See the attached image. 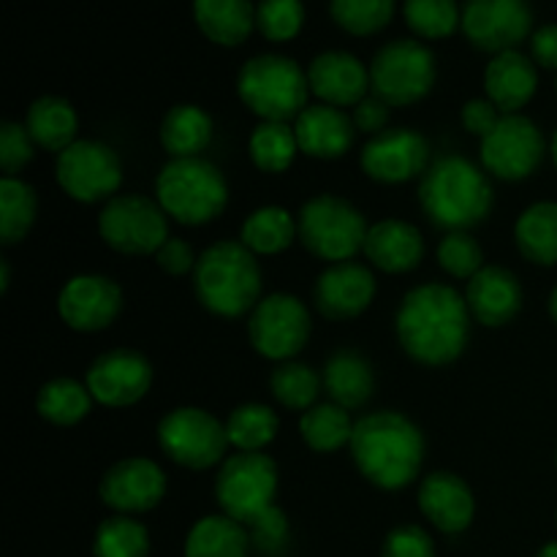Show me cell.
Wrapping results in <instances>:
<instances>
[{
    "label": "cell",
    "instance_id": "cell-24",
    "mask_svg": "<svg viewBox=\"0 0 557 557\" xmlns=\"http://www.w3.org/2000/svg\"><path fill=\"white\" fill-rule=\"evenodd\" d=\"M294 134H297L299 152L319 161H335L351 150L357 125L343 109L313 103L294 120Z\"/></svg>",
    "mask_w": 557,
    "mask_h": 557
},
{
    "label": "cell",
    "instance_id": "cell-38",
    "mask_svg": "<svg viewBox=\"0 0 557 557\" xmlns=\"http://www.w3.org/2000/svg\"><path fill=\"white\" fill-rule=\"evenodd\" d=\"M250 161L259 172L283 174L292 169L294 158L299 152L297 134L288 123H259L248 139Z\"/></svg>",
    "mask_w": 557,
    "mask_h": 557
},
{
    "label": "cell",
    "instance_id": "cell-21",
    "mask_svg": "<svg viewBox=\"0 0 557 557\" xmlns=\"http://www.w3.org/2000/svg\"><path fill=\"white\" fill-rule=\"evenodd\" d=\"M310 92L321 103L330 107H357L362 98L370 96V71L357 54L332 49V52L315 54L308 65Z\"/></svg>",
    "mask_w": 557,
    "mask_h": 557
},
{
    "label": "cell",
    "instance_id": "cell-19",
    "mask_svg": "<svg viewBox=\"0 0 557 557\" xmlns=\"http://www.w3.org/2000/svg\"><path fill=\"white\" fill-rule=\"evenodd\" d=\"M123 310V288L107 275H74L58 294V315L74 332H101Z\"/></svg>",
    "mask_w": 557,
    "mask_h": 557
},
{
    "label": "cell",
    "instance_id": "cell-30",
    "mask_svg": "<svg viewBox=\"0 0 557 557\" xmlns=\"http://www.w3.org/2000/svg\"><path fill=\"white\" fill-rule=\"evenodd\" d=\"M215 123L196 103H177L161 123V145L172 158H201L210 147Z\"/></svg>",
    "mask_w": 557,
    "mask_h": 557
},
{
    "label": "cell",
    "instance_id": "cell-25",
    "mask_svg": "<svg viewBox=\"0 0 557 557\" xmlns=\"http://www.w3.org/2000/svg\"><path fill=\"white\" fill-rule=\"evenodd\" d=\"M362 253L375 270L389 272V275H406L422 264L424 237L413 223L386 218V221L370 226Z\"/></svg>",
    "mask_w": 557,
    "mask_h": 557
},
{
    "label": "cell",
    "instance_id": "cell-29",
    "mask_svg": "<svg viewBox=\"0 0 557 557\" xmlns=\"http://www.w3.org/2000/svg\"><path fill=\"white\" fill-rule=\"evenodd\" d=\"M25 128L36 147L47 152H63L76 141L79 117L74 107L60 96H41L30 103L25 114Z\"/></svg>",
    "mask_w": 557,
    "mask_h": 557
},
{
    "label": "cell",
    "instance_id": "cell-7",
    "mask_svg": "<svg viewBox=\"0 0 557 557\" xmlns=\"http://www.w3.org/2000/svg\"><path fill=\"white\" fill-rule=\"evenodd\" d=\"M297 228L305 250L326 264L351 261L362 253L370 232L362 212L351 201L332 194H319L305 201L297 215Z\"/></svg>",
    "mask_w": 557,
    "mask_h": 557
},
{
    "label": "cell",
    "instance_id": "cell-35",
    "mask_svg": "<svg viewBox=\"0 0 557 557\" xmlns=\"http://www.w3.org/2000/svg\"><path fill=\"white\" fill-rule=\"evenodd\" d=\"M92 395L87 384H79L74 379H52L38 389L36 411L47 422L58 428H74L87 413L92 411Z\"/></svg>",
    "mask_w": 557,
    "mask_h": 557
},
{
    "label": "cell",
    "instance_id": "cell-31",
    "mask_svg": "<svg viewBox=\"0 0 557 557\" xmlns=\"http://www.w3.org/2000/svg\"><path fill=\"white\" fill-rule=\"evenodd\" d=\"M248 528L226 515L201 517L185 536V557H248Z\"/></svg>",
    "mask_w": 557,
    "mask_h": 557
},
{
    "label": "cell",
    "instance_id": "cell-20",
    "mask_svg": "<svg viewBox=\"0 0 557 557\" xmlns=\"http://www.w3.org/2000/svg\"><path fill=\"white\" fill-rule=\"evenodd\" d=\"M315 308L324 319L348 321L362 315L375 299V275L357 261L330 264L313 286Z\"/></svg>",
    "mask_w": 557,
    "mask_h": 557
},
{
    "label": "cell",
    "instance_id": "cell-23",
    "mask_svg": "<svg viewBox=\"0 0 557 557\" xmlns=\"http://www.w3.org/2000/svg\"><path fill=\"white\" fill-rule=\"evenodd\" d=\"M466 302L473 321L498 330L515 321L522 310V286L515 272L506 267H482L468 281Z\"/></svg>",
    "mask_w": 557,
    "mask_h": 557
},
{
    "label": "cell",
    "instance_id": "cell-10",
    "mask_svg": "<svg viewBox=\"0 0 557 557\" xmlns=\"http://www.w3.org/2000/svg\"><path fill=\"white\" fill-rule=\"evenodd\" d=\"M158 446L177 466L207 471L226 460V422L196 406H180L158 422Z\"/></svg>",
    "mask_w": 557,
    "mask_h": 557
},
{
    "label": "cell",
    "instance_id": "cell-55",
    "mask_svg": "<svg viewBox=\"0 0 557 557\" xmlns=\"http://www.w3.org/2000/svg\"><path fill=\"white\" fill-rule=\"evenodd\" d=\"M549 152H553V161H555V166H557V131H555V136H553V145H549Z\"/></svg>",
    "mask_w": 557,
    "mask_h": 557
},
{
    "label": "cell",
    "instance_id": "cell-45",
    "mask_svg": "<svg viewBox=\"0 0 557 557\" xmlns=\"http://www.w3.org/2000/svg\"><path fill=\"white\" fill-rule=\"evenodd\" d=\"M33 156H36V141L27 134L25 123L5 120L0 125V166H3V177H20V172L33 161Z\"/></svg>",
    "mask_w": 557,
    "mask_h": 557
},
{
    "label": "cell",
    "instance_id": "cell-15",
    "mask_svg": "<svg viewBox=\"0 0 557 557\" xmlns=\"http://www.w3.org/2000/svg\"><path fill=\"white\" fill-rule=\"evenodd\" d=\"M460 27L479 52L495 58L531 36L533 11L528 0H466Z\"/></svg>",
    "mask_w": 557,
    "mask_h": 557
},
{
    "label": "cell",
    "instance_id": "cell-44",
    "mask_svg": "<svg viewBox=\"0 0 557 557\" xmlns=\"http://www.w3.org/2000/svg\"><path fill=\"white\" fill-rule=\"evenodd\" d=\"M438 264L457 281H471L484 267V250L468 232H449L438 243Z\"/></svg>",
    "mask_w": 557,
    "mask_h": 557
},
{
    "label": "cell",
    "instance_id": "cell-3",
    "mask_svg": "<svg viewBox=\"0 0 557 557\" xmlns=\"http://www.w3.org/2000/svg\"><path fill=\"white\" fill-rule=\"evenodd\" d=\"M419 205L433 226L468 232L490 218L495 205L493 183L476 163L462 156H441L419 183Z\"/></svg>",
    "mask_w": 557,
    "mask_h": 557
},
{
    "label": "cell",
    "instance_id": "cell-11",
    "mask_svg": "<svg viewBox=\"0 0 557 557\" xmlns=\"http://www.w3.org/2000/svg\"><path fill=\"white\" fill-rule=\"evenodd\" d=\"M98 234L123 256H156L169 239V215L156 199L117 194L98 212Z\"/></svg>",
    "mask_w": 557,
    "mask_h": 557
},
{
    "label": "cell",
    "instance_id": "cell-12",
    "mask_svg": "<svg viewBox=\"0 0 557 557\" xmlns=\"http://www.w3.org/2000/svg\"><path fill=\"white\" fill-rule=\"evenodd\" d=\"M54 180L79 205H107L123 185V163L103 141L76 139L54 161Z\"/></svg>",
    "mask_w": 557,
    "mask_h": 557
},
{
    "label": "cell",
    "instance_id": "cell-16",
    "mask_svg": "<svg viewBox=\"0 0 557 557\" xmlns=\"http://www.w3.org/2000/svg\"><path fill=\"white\" fill-rule=\"evenodd\" d=\"M430 141L413 128H386L370 136L362 147L359 166L381 185H403L422 177L430 169Z\"/></svg>",
    "mask_w": 557,
    "mask_h": 557
},
{
    "label": "cell",
    "instance_id": "cell-22",
    "mask_svg": "<svg viewBox=\"0 0 557 557\" xmlns=\"http://www.w3.org/2000/svg\"><path fill=\"white\" fill-rule=\"evenodd\" d=\"M417 498L430 525H435L446 536L466 531L476 515L471 487L451 471H433L430 476H424Z\"/></svg>",
    "mask_w": 557,
    "mask_h": 557
},
{
    "label": "cell",
    "instance_id": "cell-52",
    "mask_svg": "<svg viewBox=\"0 0 557 557\" xmlns=\"http://www.w3.org/2000/svg\"><path fill=\"white\" fill-rule=\"evenodd\" d=\"M9 277H11V270H9V261L0 259V292H9Z\"/></svg>",
    "mask_w": 557,
    "mask_h": 557
},
{
    "label": "cell",
    "instance_id": "cell-56",
    "mask_svg": "<svg viewBox=\"0 0 557 557\" xmlns=\"http://www.w3.org/2000/svg\"><path fill=\"white\" fill-rule=\"evenodd\" d=\"M555 90H557V79H555Z\"/></svg>",
    "mask_w": 557,
    "mask_h": 557
},
{
    "label": "cell",
    "instance_id": "cell-39",
    "mask_svg": "<svg viewBox=\"0 0 557 557\" xmlns=\"http://www.w3.org/2000/svg\"><path fill=\"white\" fill-rule=\"evenodd\" d=\"M324 379L305 362H281L270 375V392L286 411H308L319 400Z\"/></svg>",
    "mask_w": 557,
    "mask_h": 557
},
{
    "label": "cell",
    "instance_id": "cell-27",
    "mask_svg": "<svg viewBox=\"0 0 557 557\" xmlns=\"http://www.w3.org/2000/svg\"><path fill=\"white\" fill-rule=\"evenodd\" d=\"M321 379H324V389L330 395V403H337L346 411L362 408L373 397L375 389L373 364L359 351H351V348H343V351L332 354L326 359Z\"/></svg>",
    "mask_w": 557,
    "mask_h": 557
},
{
    "label": "cell",
    "instance_id": "cell-9",
    "mask_svg": "<svg viewBox=\"0 0 557 557\" xmlns=\"http://www.w3.org/2000/svg\"><path fill=\"white\" fill-rule=\"evenodd\" d=\"M438 76L435 54L413 38H397L375 52L370 63L373 96L389 107H411L430 96Z\"/></svg>",
    "mask_w": 557,
    "mask_h": 557
},
{
    "label": "cell",
    "instance_id": "cell-41",
    "mask_svg": "<svg viewBox=\"0 0 557 557\" xmlns=\"http://www.w3.org/2000/svg\"><path fill=\"white\" fill-rule=\"evenodd\" d=\"M408 27L417 36L430 38H449L462 25V9L457 0H406L403 5Z\"/></svg>",
    "mask_w": 557,
    "mask_h": 557
},
{
    "label": "cell",
    "instance_id": "cell-54",
    "mask_svg": "<svg viewBox=\"0 0 557 557\" xmlns=\"http://www.w3.org/2000/svg\"><path fill=\"white\" fill-rule=\"evenodd\" d=\"M549 313H553V319L557 324V288L553 292V297H549Z\"/></svg>",
    "mask_w": 557,
    "mask_h": 557
},
{
    "label": "cell",
    "instance_id": "cell-49",
    "mask_svg": "<svg viewBox=\"0 0 557 557\" xmlns=\"http://www.w3.org/2000/svg\"><path fill=\"white\" fill-rule=\"evenodd\" d=\"M156 261L158 267H161L166 275H188V272L196 270V261H199V256L194 253V248H190L185 239H177V237H169L166 243L161 245V250L156 253Z\"/></svg>",
    "mask_w": 557,
    "mask_h": 557
},
{
    "label": "cell",
    "instance_id": "cell-28",
    "mask_svg": "<svg viewBox=\"0 0 557 557\" xmlns=\"http://www.w3.org/2000/svg\"><path fill=\"white\" fill-rule=\"evenodd\" d=\"M194 20L218 47H239L256 27V5L250 0H194Z\"/></svg>",
    "mask_w": 557,
    "mask_h": 557
},
{
    "label": "cell",
    "instance_id": "cell-32",
    "mask_svg": "<svg viewBox=\"0 0 557 557\" xmlns=\"http://www.w3.org/2000/svg\"><path fill=\"white\" fill-rule=\"evenodd\" d=\"M299 239L297 218L286 207L267 205L250 212L239 228V243L253 256H277Z\"/></svg>",
    "mask_w": 557,
    "mask_h": 557
},
{
    "label": "cell",
    "instance_id": "cell-13",
    "mask_svg": "<svg viewBox=\"0 0 557 557\" xmlns=\"http://www.w3.org/2000/svg\"><path fill=\"white\" fill-rule=\"evenodd\" d=\"M310 313L294 294H270L248 319V337L256 354L272 362H288L310 341Z\"/></svg>",
    "mask_w": 557,
    "mask_h": 557
},
{
    "label": "cell",
    "instance_id": "cell-8",
    "mask_svg": "<svg viewBox=\"0 0 557 557\" xmlns=\"http://www.w3.org/2000/svg\"><path fill=\"white\" fill-rule=\"evenodd\" d=\"M277 466L264 451H237L221 462L215 500L221 515L250 528L275 506Z\"/></svg>",
    "mask_w": 557,
    "mask_h": 557
},
{
    "label": "cell",
    "instance_id": "cell-26",
    "mask_svg": "<svg viewBox=\"0 0 557 557\" xmlns=\"http://www.w3.org/2000/svg\"><path fill=\"white\" fill-rule=\"evenodd\" d=\"M539 87V71L531 58L511 49V52H500L490 60L487 71H484V90L487 98L500 109L504 114H520L522 107L531 103Z\"/></svg>",
    "mask_w": 557,
    "mask_h": 557
},
{
    "label": "cell",
    "instance_id": "cell-43",
    "mask_svg": "<svg viewBox=\"0 0 557 557\" xmlns=\"http://www.w3.org/2000/svg\"><path fill=\"white\" fill-rule=\"evenodd\" d=\"M302 0H261L256 5V27H259L267 41H292L302 30Z\"/></svg>",
    "mask_w": 557,
    "mask_h": 557
},
{
    "label": "cell",
    "instance_id": "cell-40",
    "mask_svg": "<svg viewBox=\"0 0 557 557\" xmlns=\"http://www.w3.org/2000/svg\"><path fill=\"white\" fill-rule=\"evenodd\" d=\"M150 533L139 520L128 515H114L98 525L92 539V557H147Z\"/></svg>",
    "mask_w": 557,
    "mask_h": 557
},
{
    "label": "cell",
    "instance_id": "cell-36",
    "mask_svg": "<svg viewBox=\"0 0 557 557\" xmlns=\"http://www.w3.org/2000/svg\"><path fill=\"white\" fill-rule=\"evenodd\" d=\"M38 196L22 177L0 180V243L16 245L36 223Z\"/></svg>",
    "mask_w": 557,
    "mask_h": 557
},
{
    "label": "cell",
    "instance_id": "cell-47",
    "mask_svg": "<svg viewBox=\"0 0 557 557\" xmlns=\"http://www.w3.org/2000/svg\"><path fill=\"white\" fill-rule=\"evenodd\" d=\"M381 557H435L433 536L419 525H400L386 533Z\"/></svg>",
    "mask_w": 557,
    "mask_h": 557
},
{
    "label": "cell",
    "instance_id": "cell-18",
    "mask_svg": "<svg viewBox=\"0 0 557 557\" xmlns=\"http://www.w3.org/2000/svg\"><path fill=\"white\" fill-rule=\"evenodd\" d=\"M98 495L117 515H145L166 495V473L147 457H125L103 473Z\"/></svg>",
    "mask_w": 557,
    "mask_h": 557
},
{
    "label": "cell",
    "instance_id": "cell-57",
    "mask_svg": "<svg viewBox=\"0 0 557 557\" xmlns=\"http://www.w3.org/2000/svg\"><path fill=\"white\" fill-rule=\"evenodd\" d=\"M555 466H557V455H555Z\"/></svg>",
    "mask_w": 557,
    "mask_h": 557
},
{
    "label": "cell",
    "instance_id": "cell-48",
    "mask_svg": "<svg viewBox=\"0 0 557 557\" xmlns=\"http://www.w3.org/2000/svg\"><path fill=\"white\" fill-rule=\"evenodd\" d=\"M500 117H504V112H500L490 98H471L460 112L462 128H466L468 134L479 136V139L493 134L495 125L500 123Z\"/></svg>",
    "mask_w": 557,
    "mask_h": 557
},
{
    "label": "cell",
    "instance_id": "cell-42",
    "mask_svg": "<svg viewBox=\"0 0 557 557\" xmlns=\"http://www.w3.org/2000/svg\"><path fill=\"white\" fill-rule=\"evenodd\" d=\"M332 20L351 36H373L395 16V0H332Z\"/></svg>",
    "mask_w": 557,
    "mask_h": 557
},
{
    "label": "cell",
    "instance_id": "cell-53",
    "mask_svg": "<svg viewBox=\"0 0 557 557\" xmlns=\"http://www.w3.org/2000/svg\"><path fill=\"white\" fill-rule=\"evenodd\" d=\"M536 557H557V542L544 544V547L539 549V555H536Z\"/></svg>",
    "mask_w": 557,
    "mask_h": 557
},
{
    "label": "cell",
    "instance_id": "cell-2",
    "mask_svg": "<svg viewBox=\"0 0 557 557\" xmlns=\"http://www.w3.org/2000/svg\"><path fill=\"white\" fill-rule=\"evenodd\" d=\"M348 449L357 471L389 493L408 487L424 462L422 430L397 411H375L359 419Z\"/></svg>",
    "mask_w": 557,
    "mask_h": 557
},
{
    "label": "cell",
    "instance_id": "cell-58",
    "mask_svg": "<svg viewBox=\"0 0 557 557\" xmlns=\"http://www.w3.org/2000/svg\"><path fill=\"white\" fill-rule=\"evenodd\" d=\"M555 522H557V515H555Z\"/></svg>",
    "mask_w": 557,
    "mask_h": 557
},
{
    "label": "cell",
    "instance_id": "cell-34",
    "mask_svg": "<svg viewBox=\"0 0 557 557\" xmlns=\"http://www.w3.org/2000/svg\"><path fill=\"white\" fill-rule=\"evenodd\" d=\"M354 424L357 422H351L346 408H341L337 403H315L299 419V435L313 451L332 455L351 444Z\"/></svg>",
    "mask_w": 557,
    "mask_h": 557
},
{
    "label": "cell",
    "instance_id": "cell-46",
    "mask_svg": "<svg viewBox=\"0 0 557 557\" xmlns=\"http://www.w3.org/2000/svg\"><path fill=\"white\" fill-rule=\"evenodd\" d=\"M248 533H250V544H253V549L259 555L264 557L283 555V549H286L288 544V517L283 515L277 506H272L264 517H259V520L248 528Z\"/></svg>",
    "mask_w": 557,
    "mask_h": 557
},
{
    "label": "cell",
    "instance_id": "cell-6",
    "mask_svg": "<svg viewBox=\"0 0 557 557\" xmlns=\"http://www.w3.org/2000/svg\"><path fill=\"white\" fill-rule=\"evenodd\" d=\"M237 92L261 123H288L308 109L310 82L297 60L256 54L239 69Z\"/></svg>",
    "mask_w": 557,
    "mask_h": 557
},
{
    "label": "cell",
    "instance_id": "cell-51",
    "mask_svg": "<svg viewBox=\"0 0 557 557\" xmlns=\"http://www.w3.org/2000/svg\"><path fill=\"white\" fill-rule=\"evenodd\" d=\"M531 54L536 60V65L557 71V25H544L533 33Z\"/></svg>",
    "mask_w": 557,
    "mask_h": 557
},
{
    "label": "cell",
    "instance_id": "cell-14",
    "mask_svg": "<svg viewBox=\"0 0 557 557\" xmlns=\"http://www.w3.org/2000/svg\"><path fill=\"white\" fill-rule=\"evenodd\" d=\"M544 136L525 114H504L495 131L482 139V169L504 183L528 180L544 161Z\"/></svg>",
    "mask_w": 557,
    "mask_h": 557
},
{
    "label": "cell",
    "instance_id": "cell-17",
    "mask_svg": "<svg viewBox=\"0 0 557 557\" xmlns=\"http://www.w3.org/2000/svg\"><path fill=\"white\" fill-rule=\"evenodd\" d=\"M92 400L107 408L136 406L152 386V364L145 354L114 348L87 368L85 379Z\"/></svg>",
    "mask_w": 557,
    "mask_h": 557
},
{
    "label": "cell",
    "instance_id": "cell-37",
    "mask_svg": "<svg viewBox=\"0 0 557 557\" xmlns=\"http://www.w3.org/2000/svg\"><path fill=\"white\" fill-rule=\"evenodd\" d=\"M281 419L264 403H243L226 419L228 444L237 451H264L275 441Z\"/></svg>",
    "mask_w": 557,
    "mask_h": 557
},
{
    "label": "cell",
    "instance_id": "cell-4",
    "mask_svg": "<svg viewBox=\"0 0 557 557\" xmlns=\"http://www.w3.org/2000/svg\"><path fill=\"white\" fill-rule=\"evenodd\" d=\"M259 259L239 239H223L199 256L194 270V292L210 313L239 319L261 302Z\"/></svg>",
    "mask_w": 557,
    "mask_h": 557
},
{
    "label": "cell",
    "instance_id": "cell-1",
    "mask_svg": "<svg viewBox=\"0 0 557 557\" xmlns=\"http://www.w3.org/2000/svg\"><path fill=\"white\" fill-rule=\"evenodd\" d=\"M466 297L446 283H422L403 297L395 330L403 351L424 368H444L462 357L471 337Z\"/></svg>",
    "mask_w": 557,
    "mask_h": 557
},
{
    "label": "cell",
    "instance_id": "cell-5",
    "mask_svg": "<svg viewBox=\"0 0 557 557\" xmlns=\"http://www.w3.org/2000/svg\"><path fill=\"white\" fill-rule=\"evenodd\" d=\"M156 201L172 221L205 226L228 205V185L221 169L207 158H172L158 172Z\"/></svg>",
    "mask_w": 557,
    "mask_h": 557
},
{
    "label": "cell",
    "instance_id": "cell-50",
    "mask_svg": "<svg viewBox=\"0 0 557 557\" xmlns=\"http://www.w3.org/2000/svg\"><path fill=\"white\" fill-rule=\"evenodd\" d=\"M389 103L381 101L379 96H373L370 92L368 98H362V101L354 107V125H357V131H362V134H381V131H386V125H389Z\"/></svg>",
    "mask_w": 557,
    "mask_h": 557
},
{
    "label": "cell",
    "instance_id": "cell-33",
    "mask_svg": "<svg viewBox=\"0 0 557 557\" xmlns=\"http://www.w3.org/2000/svg\"><path fill=\"white\" fill-rule=\"evenodd\" d=\"M515 243L531 264H557V205L536 201L515 223Z\"/></svg>",
    "mask_w": 557,
    "mask_h": 557
}]
</instances>
